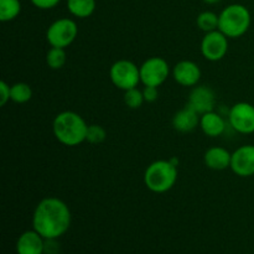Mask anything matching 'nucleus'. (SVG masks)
I'll return each instance as SVG.
<instances>
[{
  "label": "nucleus",
  "mask_w": 254,
  "mask_h": 254,
  "mask_svg": "<svg viewBox=\"0 0 254 254\" xmlns=\"http://www.w3.org/2000/svg\"><path fill=\"white\" fill-rule=\"evenodd\" d=\"M71 211L57 197H45L37 203L32 215V228L45 240H57L71 227Z\"/></svg>",
  "instance_id": "nucleus-1"
},
{
  "label": "nucleus",
  "mask_w": 254,
  "mask_h": 254,
  "mask_svg": "<svg viewBox=\"0 0 254 254\" xmlns=\"http://www.w3.org/2000/svg\"><path fill=\"white\" fill-rule=\"evenodd\" d=\"M88 124L78 113L64 111L57 114L52 123V130L57 140L66 146H77L86 141Z\"/></svg>",
  "instance_id": "nucleus-2"
},
{
  "label": "nucleus",
  "mask_w": 254,
  "mask_h": 254,
  "mask_svg": "<svg viewBox=\"0 0 254 254\" xmlns=\"http://www.w3.org/2000/svg\"><path fill=\"white\" fill-rule=\"evenodd\" d=\"M252 16L242 4H232L226 6L218 15V30L228 39H238L250 30Z\"/></svg>",
  "instance_id": "nucleus-3"
},
{
  "label": "nucleus",
  "mask_w": 254,
  "mask_h": 254,
  "mask_svg": "<svg viewBox=\"0 0 254 254\" xmlns=\"http://www.w3.org/2000/svg\"><path fill=\"white\" fill-rule=\"evenodd\" d=\"M178 180V166L171 160H156L146 168L144 184L151 192L164 193L174 188Z\"/></svg>",
  "instance_id": "nucleus-4"
},
{
  "label": "nucleus",
  "mask_w": 254,
  "mask_h": 254,
  "mask_svg": "<svg viewBox=\"0 0 254 254\" xmlns=\"http://www.w3.org/2000/svg\"><path fill=\"white\" fill-rule=\"evenodd\" d=\"M112 83L122 91H129L140 83V67L129 60H118L109 68Z\"/></svg>",
  "instance_id": "nucleus-5"
},
{
  "label": "nucleus",
  "mask_w": 254,
  "mask_h": 254,
  "mask_svg": "<svg viewBox=\"0 0 254 254\" xmlns=\"http://www.w3.org/2000/svg\"><path fill=\"white\" fill-rule=\"evenodd\" d=\"M77 35L78 26L76 21L68 17H62L50 25L46 31V40L51 47L66 49L76 40Z\"/></svg>",
  "instance_id": "nucleus-6"
},
{
  "label": "nucleus",
  "mask_w": 254,
  "mask_h": 254,
  "mask_svg": "<svg viewBox=\"0 0 254 254\" xmlns=\"http://www.w3.org/2000/svg\"><path fill=\"white\" fill-rule=\"evenodd\" d=\"M171 69L163 57L154 56L145 60L140 66V81L144 86L160 87L168 79Z\"/></svg>",
  "instance_id": "nucleus-7"
},
{
  "label": "nucleus",
  "mask_w": 254,
  "mask_h": 254,
  "mask_svg": "<svg viewBox=\"0 0 254 254\" xmlns=\"http://www.w3.org/2000/svg\"><path fill=\"white\" fill-rule=\"evenodd\" d=\"M230 126L240 134L254 133V106L248 102H238L228 112Z\"/></svg>",
  "instance_id": "nucleus-8"
},
{
  "label": "nucleus",
  "mask_w": 254,
  "mask_h": 254,
  "mask_svg": "<svg viewBox=\"0 0 254 254\" xmlns=\"http://www.w3.org/2000/svg\"><path fill=\"white\" fill-rule=\"evenodd\" d=\"M228 52V37L220 30L205 34L201 41V54L207 61H221Z\"/></svg>",
  "instance_id": "nucleus-9"
},
{
  "label": "nucleus",
  "mask_w": 254,
  "mask_h": 254,
  "mask_svg": "<svg viewBox=\"0 0 254 254\" xmlns=\"http://www.w3.org/2000/svg\"><path fill=\"white\" fill-rule=\"evenodd\" d=\"M231 170L240 178H250L254 175V145L247 144L233 151Z\"/></svg>",
  "instance_id": "nucleus-10"
},
{
  "label": "nucleus",
  "mask_w": 254,
  "mask_h": 254,
  "mask_svg": "<svg viewBox=\"0 0 254 254\" xmlns=\"http://www.w3.org/2000/svg\"><path fill=\"white\" fill-rule=\"evenodd\" d=\"M188 106H190L200 116L207 113V112L215 111V92L207 86H195L190 92V96H189L188 99Z\"/></svg>",
  "instance_id": "nucleus-11"
},
{
  "label": "nucleus",
  "mask_w": 254,
  "mask_h": 254,
  "mask_svg": "<svg viewBox=\"0 0 254 254\" xmlns=\"http://www.w3.org/2000/svg\"><path fill=\"white\" fill-rule=\"evenodd\" d=\"M173 77L180 86L195 87L201 78V68L196 62L183 60L174 66Z\"/></svg>",
  "instance_id": "nucleus-12"
},
{
  "label": "nucleus",
  "mask_w": 254,
  "mask_h": 254,
  "mask_svg": "<svg viewBox=\"0 0 254 254\" xmlns=\"http://www.w3.org/2000/svg\"><path fill=\"white\" fill-rule=\"evenodd\" d=\"M45 242L46 240L34 228L31 231H25L16 241V253L45 254Z\"/></svg>",
  "instance_id": "nucleus-13"
},
{
  "label": "nucleus",
  "mask_w": 254,
  "mask_h": 254,
  "mask_svg": "<svg viewBox=\"0 0 254 254\" xmlns=\"http://www.w3.org/2000/svg\"><path fill=\"white\" fill-rule=\"evenodd\" d=\"M200 114L190 106L176 112L173 118V127L180 133H190L200 126Z\"/></svg>",
  "instance_id": "nucleus-14"
},
{
  "label": "nucleus",
  "mask_w": 254,
  "mask_h": 254,
  "mask_svg": "<svg viewBox=\"0 0 254 254\" xmlns=\"http://www.w3.org/2000/svg\"><path fill=\"white\" fill-rule=\"evenodd\" d=\"M231 159H232V153L222 146H212L207 149L203 156L205 165L215 171H222L231 168Z\"/></svg>",
  "instance_id": "nucleus-15"
},
{
  "label": "nucleus",
  "mask_w": 254,
  "mask_h": 254,
  "mask_svg": "<svg viewBox=\"0 0 254 254\" xmlns=\"http://www.w3.org/2000/svg\"><path fill=\"white\" fill-rule=\"evenodd\" d=\"M200 128L205 135L216 138L225 133L226 122L220 114L211 111L200 117Z\"/></svg>",
  "instance_id": "nucleus-16"
},
{
  "label": "nucleus",
  "mask_w": 254,
  "mask_h": 254,
  "mask_svg": "<svg viewBox=\"0 0 254 254\" xmlns=\"http://www.w3.org/2000/svg\"><path fill=\"white\" fill-rule=\"evenodd\" d=\"M67 9L73 16L86 19L96 10V0H67Z\"/></svg>",
  "instance_id": "nucleus-17"
},
{
  "label": "nucleus",
  "mask_w": 254,
  "mask_h": 254,
  "mask_svg": "<svg viewBox=\"0 0 254 254\" xmlns=\"http://www.w3.org/2000/svg\"><path fill=\"white\" fill-rule=\"evenodd\" d=\"M20 11H21L20 0H0V21H11L19 16Z\"/></svg>",
  "instance_id": "nucleus-18"
},
{
  "label": "nucleus",
  "mask_w": 254,
  "mask_h": 254,
  "mask_svg": "<svg viewBox=\"0 0 254 254\" xmlns=\"http://www.w3.org/2000/svg\"><path fill=\"white\" fill-rule=\"evenodd\" d=\"M32 98V89L30 84L25 82H17L11 86V94L10 99L17 104L27 103Z\"/></svg>",
  "instance_id": "nucleus-19"
},
{
  "label": "nucleus",
  "mask_w": 254,
  "mask_h": 254,
  "mask_svg": "<svg viewBox=\"0 0 254 254\" xmlns=\"http://www.w3.org/2000/svg\"><path fill=\"white\" fill-rule=\"evenodd\" d=\"M67 55L64 49L51 47L46 54V64L51 69H61L66 64Z\"/></svg>",
  "instance_id": "nucleus-20"
},
{
  "label": "nucleus",
  "mask_w": 254,
  "mask_h": 254,
  "mask_svg": "<svg viewBox=\"0 0 254 254\" xmlns=\"http://www.w3.org/2000/svg\"><path fill=\"white\" fill-rule=\"evenodd\" d=\"M198 29L202 30L205 34L218 30V15L212 11H203L196 19Z\"/></svg>",
  "instance_id": "nucleus-21"
},
{
  "label": "nucleus",
  "mask_w": 254,
  "mask_h": 254,
  "mask_svg": "<svg viewBox=\"0 0 254 254\" xmlns=\"http://www.w3.org/2000/svg\"><path fill=\"white\" fill-rule=\"evenodd\" d=\"M144 102H145V99H144L143 91L139 89L138 87L124 92V103H126V106L128 107V108L130 109L140 108V107L143 106Z\"/></svg>",
  "instance_id": "nucleus-22"
},
{
  "label": "nucleus",
  "mask_w": 254,
  "mask_h": 254,
  "mask_svg": "<svg viewBox=\"0 0 254 254\" xmlns=\"http://www.w3.org/2000/svg\"><path fill=\"white\" fill-rule=\"evenodd\" d=\"M107 131L103 127L98 126V124H91L87 129V138L86 141L89 144H101L106 140Z\"/></svg>",
  "instance_id": "nucleus-23"
},
{
  "label": "nucleus",
  "mask_w": 254,
  "mask_h": 254,
  "mask_svg": "<svg viewBox=\"0 0 254 254\" xmlns=\"http://www.w3.org/2000/svg\"><path fill=\"white\" fill-rule=\"evenodd\" d=\"M10 94H11V86L6 83L5 81L0 82V106L4 107L10 99Z\"/></svg>",
  "instance_id": "nucleus-24"
},
{
  "label": "nucleus",
  "mask_w": 254,
  "mask_h": 254,
  "mask_svg": "<svg viewBox=\"0 0 254 254\" xmlns=\"http://www.w3.org/2000/svg\"><path fill=\"white\" fill-rule=\"evenodd\" d=\"M143 94H144V99H145V102H148V103H153V102H155L159 97L158 87L145 86V88L143 89Z\"/></svg>",
  "instance_id": "nucleus-25"
},
{
  "label": "nucleus",
  "mask_w": 254,
  "mask_h": 254,
  "mask_svg": "<svg viewBox=\"0 0 254 254\" xmlns=\"http://www.w3.org/2000/svg\"><path fill=\"white\" fill-rule=\"evenodd\" d=\"M30 1H31L32 5L36 6L37 9L49 10L56 6L60 2V0H30Z\"/></svg>",
  "instance_id": "nucleus-26"
},
{
  "label": "nucleus",
  "mask_w": 254,
  "mask_h": 254,
  "mask_svg": "<svg viewBox=\"0 0 254 254\" xmlns=\"http://www.w3.org/2000/svg\"><path fill=\"white\" fill-rule=\"evenodd\" d=\"M203 1H205L206 4H216V2H218L220 0H203Z\"/></svg>",
  "instance_id": "nucleus-27"
}]
</instances>
